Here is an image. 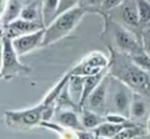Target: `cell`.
Wrapping results in <instances>:
<instances>
[{
  "mask_svg": "<svg viewBox=\"0 0 150 139\" xmlns=\"http://www.w3.org/2000/svg\"><path fill=\"white\" fill-rule=\"evenodd\" d=\"M138 15L141 23H148L150 21V1L149 0H136Z\"/></svg>",
  "mask_w": 150,
  "mask_h": 139,
  "instance_id": "24",
  "label": "cell"
},
{
  "mask_svg": "<svg viewBox=\"0 0 150 139\" xmlns=\"http://www.w3.org/2000/svg\"><path fill=\"white\" fill-rule=\"evenodd\" d=\"M60 0H42V21L45 27L52 23L57 16Z\"/></svg>",
  "mask_w": 150,
  "mask_h": 139,
  "instance_id": "18",
  "label": "cell"
},
{
  "mask_svg": "<svg viewBox=\"0 0 150 139\" xmlns=\"http://www.w3.org/2000/svg\"><path fill=\"white\" fill-rule=\"evenodd\" d=\"M146 25H148V27H150V21H149V22H148Z\"/></svg>",
  "mask_w": 150,
  "mask_h": 139,
  "instance_id": "29",
  "label": "cell"
},
{
  "mask_svg": "<svg viewBox=\"0 0 150 139\" xmlns=\"http://www.w3.org/2000/svg\"><path fill=\"white\" fill-rule=\"evenodd\" d=\"M132 123H123V124H116V123H110V121H104L97 127H95L93 131L96 135V138H116V135L127 126L131 125Z\"/></svg>",
  "mask_w": 150,
  "mask_h": 139,
  "instance_id": "15",
  "label": "cell"
},
{
  "mask_svg": "<svg viewBox=\"0 0 150 139\" xmlns=\"http://www.w3.org/2000/svg\"><path fill=\"white\" fill-rule=\"evenodd\" d=\"M86 14L87 11L80 6H76L67 12L59 14L52 21V23L45 28V37H43L42 47L50 46L66 37L68 34H70L81 22L82 18Z\"/></svg>",
  "mask_w": 150,
  "mask_h": 139,
  "instance_id": "2",
  "label": "cell"
},
{
  "mask_svg": "<svg viewBox=\"0 0 150 139\" xmlns=\"http://www.w3.org/2000/svg\"><path fill=\"white\" fill-rule=\"evenodd\" d=\"M1 78L11 79L19 75H27L30 69L19 61V55L14 49L12 39L2 34L1 36Z\"/></svg>",
  "mask_w": 150,
  "mask_h": 139,
  "instance_id": "4",
  "label": "cell"
},
{
  "mask_svg": "<svg viewBox=\"0 0 150 139\" xmlns=\"http://www.w3.org/2000/svg\"><path fill=\"white\" fill-rule=\"evenodd\" d=\"M105 30L110 33V36L114 39L116 47L123 53L130 54L142 47V43L137 41L132 32H129L127 28L115 21L105 19Z\"/></svg>",
  "mask_w": 150,
  "mask_h": 139,
  "instance_id": "7",
  "label": "cell"
},
{
  "mask_svg": "<svg viewBox=\"0 0 150 139\" xmlns=\"http://www.w3.org/2000/svg\"><path fill=\"white\" fill-rule=\"evenodd\" d=\"M149 1H150V0H149Z\"/></svg>",
  "mask_w": 150,
  "mask_h": 139,
  "instance_id": "30",
  "label": "cell"
},
{
  "mask_svg": "<svg viewBox=\"0 0 150 139\" xmlns=\"http://www.w3.org/2000/svg\"><path fill=\"white\" fill-rule=\"evenodd\" d=\"M109 57H107L101 51H91L87 56H84L81 62H79L75 67H73L67 75H76V76H91L96 75L109 67Z\"/></svg>",
  "mask_w": 150,
  "mask_h": 139,
  "instance_id": "6",
  "label": "cell"
},
{
  "mask_svg": "<svg viewBox=\"0 0 150 139\" xmlns=\"http://www.w3.org/2000/svg\"><path fill=\"white\" fill-rule=\"evenodd\" d=\"M80 118H81V123L86 130H94L95 127H97L98 125H101L102 123L105 121V116L98 114L97 112H95L88 107H83L81 110Z\"/></svg>",
  "mask_w": 150,
  "mask_h": 139,
  "instance_id": "16",
  "label": "cell"
},
{
  "mask_svg": "<svg viewBox=\"0 0 150 139\" xmlns=\"http://www.w3.org/2000/svg\"><path fill=\"white\" fill-rule=\"evenodd\" d=\"M77 6L86 9L87 13L90 12L103 15V0H80Z\"/></svg>",
  "mask_w": 150,
  "mask_h": 139,
  "instance_id": "22",
  "label": "cell"
},
{
  "mask_svg": "<svg viewBox=\"0 0 150 139\" xmlns=\"http://www.w3.org/2000/svg\"><path fill=\"white\" fill-rule=\"evenodd\" d=\"M40 2H42V1L41 0H34L30 4L23 6L20 18H22L25 20H29V21L42 22V20H40V18H39V13H41V15H42V4H40Z\"/></svg>",
  "mask_w": 150,
  "mask_h": 139,
  "instance_id": "20",
  "label": "cell"
},
{
  "mask_svg": "<svg viewBox=\"0 0 150 139\" xmlns=\"http://www.w3.org/2000/svg\"><path fill=\"white\" fill-rule=\"evenodd\" d=\"M129 55H130L131 60H132L139 68H142L143 70L150 72V55L144 50L143 46H142L141 48L136 49L135 51L130 53Z\"/></svg>",
  "mask_w": 150,
  "mask_h": 139,
  "instance_id": "21",
  "label": "cell"
},
{
  "mask_svg": "<svg viewBox=\"0 0 150 139\" xmlns=\"http://www.w3.org/2000/svg\"><path fill=\"white\" fill-rule=\"evenodd\" d=\"M45 28H41L33 33H28V34L18 36L15 39H12L14 49L16 50L19 56H22L39 47H42V42H43V37H45Z\"/></svg>",
  "mask_w": 150,
  "mask_h": 139,
  "instance_id": "9",
  "label": "cell"
},
{
  "mask_svg": "<svg viewBox=\"0 0 150 139\" xmlns=\"http://www.w3.org/2000/svg\"><path fill=\"white\" fill-rule=\"evenodd\" d=\"M143 133V128L138 127L134 124L124 127L117 135L115 139H131V138H136V137H141Z\"/></svg>",
  "mask_w": 150,
  "mask_h": 139,
  "instance_id": "23",
  "label": "cell"
},
{
  "mask_svg": "<svg viewBox=\"0 0 150 139\" xmlns=\"http://www.w3.org/2000/svg\"><path fill=\"white\" fill-rule=\"evenodd\" d=\"M22 8L23 6L20 0H7L6 5L2 7V14H1L2 28H5L7 25L13 22L14 20L19 19L21 16Z\"/></svg>",
  "mask_w": 150,
  "mask_h": 139,
  "instance_id": "13",
  "label": "cell"
},
{
  "mask_svg": "<svg viewBox=\"0 0 150 139\" xmlns=\"http://www.w3.org/2000/svg\"><path fill=\"white\" fill-rule=\"evenodd\" d=\"M41 28H45V25L42 22L39 21H29V20H25L22 18H19L16 20H14L13 22H11L9 25H7L5 28H2V34L7 35L11 39H15L18 36L28 34V33H33L35 30H39Z\"/></svg>",
  "mask_w": 150,
  "mask_h": 139,
  "instance_id": "10",
  "label": "cell"
},
{
  "mask_svg": "<svg viewBox=\"0 0 150 139\" xmlns=\"http://www.w3.org/2000/svg\"><path fill=\"white\" fill-rule=\"evenodd\" d=\"M134 97V91L122 81L110 76L107 97V113H121L130 118V106Z\"/></svg>",
  "mask_w": 150,
  "mask_h": 139,
  "instance_id": "3",
  "label": "cell"
},
{
  "mask_svg": "<svg viewBox=\"0 0 150 139\" xmlns=\"http://www.w3.org/2000/svg\"><path fill=\"white\" fill-rule=\"evenodd\" d=\"M121 18L124 25L129 27H138L141 23L136 0H125L121 5Z\"/></svg>",
  "mask_w": 150,
  "mask_h": 139,
  "instance_id": "11",
  "label": "cell"
},
{
  "mask_svg": "<svg viewBox=\"0 0 150 139\" xmlns=\"http://www.w3.org/2000/svg\"><path fill=\"white\" fill-rule=\"evenodd\" d=\"M108 74L100 82L96 89L90 93L84 105V107H88L102 116L107 114V97H108V85H109V78H110Z\"/></svg>",
  "mask_w": 150,
  "mask_h": 139,
  "instance_id": "8",
  "label": "cell"
},
{
  "mask_svg": "<svg viewBox=\"0 0 150 139\" xmlns=\"http://www.w3.org/2000/svg\"><path fill=\"white\" fill-rule=\"evenodd\" d=\"M48 104L41 103L36 106L25 109V110H11L5 112V119L8 125L11 126H26V127H32L40 125L42 121L43 112Z\"/></svg>",
  "mask_w": 150,
  "mask_h": 139,
  "instance_id": "5",
  "label": "cell"
},
{
  "mask_svg": "<svg viewBox=\"0 0 150 139\" xmlns=\"http://www.w3.org/2000/svg\"><path fill=\"white\" fill-rule=\"evenodd\" d=\"M125 0H103V12H108L110 9L117 8Z\"/></svg>",
  "mask_w": 150,
  "mask_h": 139,
  "instance_id": "27",
  "label": "cell"
},
{
  "mask_svg": "<svg viewBox=\"0 0 150 139\" xmlns=\"http://www.w3.org/2000/svg\"><path fill=\"white\" fill-rule=\"evenodd\" d=\"M146 128H148V133L150 135V114H149V118H148V125H146Z\"/></svg>",
  "mask_w": 150,
  "mask_h": 139,
  "instance_id": "28",
  "label": "cell"
},
{
  "mask_svg": "<svg viewBox=\"0 0 150 139\" xmlns=\"http://www.w3.org/2000/svg\"><path fill=\"white\" fill-rule=\"evenodd\" d=\"M79 1L80 0H60V5H59V11H57V15L63 13V12H67L74 7H76L79 5Z\"/></svg>",
  "mask_w": 150,
  "mask_h": 139,
  "instance_id": "25",
  "label": "cell"
},
{
  "mask_svg": "<svg viewBox=\"0 0 150 139\" xmlns=\"http://www.w3.org/2000/svg\"><path fill=\"white\" fill-rule=\"evenodd\" d=\"M146 112H148V106L143 98V95L134 92V97L130 106V118L141 119L146 114Z\"/></svg>",
  "mask_w": 150,
  "mask_h": 139,
  "instance_id": "19",
  "label": "cell"
},
{
  "mask_svg": "<svg viewBox=\"0 0 150 139\" xmlns=\"http://www.w3.org/2000/svg\"><path fill=\"white\" fill-rule=\"evenodd\" d=\"M83 84H84V76H76L71 75L68 79V91L73 99V102L79 106L83 92Z\"/></svg>",
  "mask_w": 150,
  "mask_h": 139,
  "instance_id": "17",
  "label": "cell"
},
{
  "mask_svg": "<svg viewBox=\"0 0 150 139\" xmlns=\"http://www.w3.org/2000/svg\"><path fill=\"white\" fill-rule=\"evenodd\" d=\"M108 74V69L96 74V75H91V76H86L84 77V84H83V92H82V97H81V102L79 104V110H82L86 105V102L88 99V97L90 96V93L96 89V86L100 84V82L104 78V76Z\"/></svg>",
  "mask_w": 150,
  "mask_h": 139,
  "instance_id": "14",
  "label": "cell"
},
{
  "mask_svg": "<svg viewBox=\"0 0 150 139\" xmlns=\"http://www.w3.org/2000/svg\"><path fill=\"white\" fill-rule=\"evenodd\" d=\"M110 51V60L108 71L110 76L118 78L125 83L134 92L143 96L150 92V78L148 71L139 68L130 57L129 54L108 47Z\"/></svg>",
  "mask_w": 150,
  "mask_h": 139,
  "instance_id": "1",
  "label": "cell"
},
{
  "mask_svg": "<svg viewBox=\"0 0 150 139\" xmlns=\"http://www.w3.org/2000/svg\"><path fill=\"white\" fill-rule=\"evenodd\" d=\"M55 120H56V123H59V124H61V125H63L66 127L73 128L75 131L84 128L82 123H81V118L73 110H68V109H63L62 110V109L59 107L56 117H55Z\"/></svg>",
  "mask_w": 150,
  "mask_h": 139,
  "instance_id": "12",
  "label": "cell"
},
{
  "mask_svg": "<svg viewBox=\"0 0 150 139\" xmlns=\"http://www.w3.org/2000/svg\"><path fill=\"white\" fill-rule=\"evenodd\" d=\"M142 46L144 50L150 55V27L142 30Z\"/></svg>",
  "mask_w": 150,
  "mask_h": 139,
  "instance_id": "26",
  "label": "cell"
}]
</instances>
